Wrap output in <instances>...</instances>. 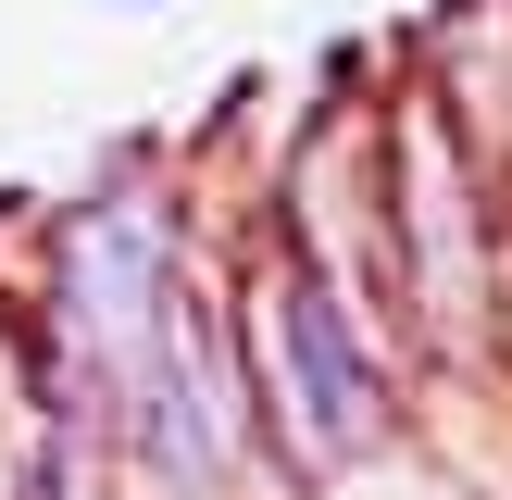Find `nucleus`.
<instances>
[{
    "mask_svg": "<svg viewBox=\"0 0 512 500\" xmlns=\"http://www.w3.org/2000/svg\"><path fill=\"white\" fill-rule=\"evenodd\" d=\"M113 13H163V0H113Z\"/></svg>",
    "mask_w": 512,
    "mask_h": 500,
    "instance_id": "obj_1",
    "label": "nucleus"
}]
</instances>
